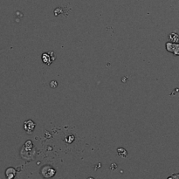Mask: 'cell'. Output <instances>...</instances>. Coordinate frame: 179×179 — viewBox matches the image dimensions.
<instances>
[{"mask_svg":"<svg viewBox=\"0 0 179 179\" xmlns=\"http://www.w3.org/2000/svg\"><path fill=\"white\" fill-rule=\"evenodd\" d=\"M54 174H55V170L52 169V168H50V167H47V166L44 167L43 169H42V175L45 178H52Z\"/></svg>","mask_w":179,"mask_h":179,"instance_id":"cell-1","label":"cell"},{"mask_svg":"<svg viewBox=\"0 0 179 179\" xmlns=\"http://www.w3.org/2000/svg\"><path fill=\"white\" fill-rule=\"evenodd\" d=\"M34 127H35V124L31 121H27L25 122V130L28 131V132H31L34 129Z\"/></svg>","mask_w":179,"mask_h":179,"instance_id":"cell-2","label":"cell"},{"mask_svg":"<svg viewBox=\"0 0 179 179\" xmlns=\"http://www.w3.org/2000/svg\"><path fill=\"white\" fill-rule=\"evenodd\" d=\"M15 174H16V171H15V169H13V168H9V169H7L6 172H5L6 178L7 179H14Z\"/></svg>","mask_w":179,"mask_h":179,"instance_id":"cell-3","label":"cell"},{"mask_svg":"<svg viewBox=\"0 0 179 179\" xmlns=\"http://www.w3.org/2000/svg\"><path fill=\"white\" fill-rule=\"evenodd\" d=\"M118 154H119V156H121V157H125L127 156V151L124 150L123 149H118Z\"/></svg>","mask_w":179,"mask_h":179,"instance_id":"cell-4","label":"cell"},{"mask_svg":"<svg viewBox=\"0 0 179 179\" xmlns=\"http://www.w3.org/2000/svg\"><path fill=\"white\" fill-rule=\"evenodd\" d=\"M88 179H94V178H88Z\"/></svg>","mask_w":179,"mask_h":179,"instance_id":"cell-5","label":"cell"}]
</instances>
